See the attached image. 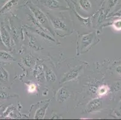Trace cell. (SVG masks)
<instances>
[{"label": "cell", "mask_w": 121, "mask_h": 120, "mask_svg": "<svg viewBox=\"0 0 121 120\" xmlns=\"http://www.w3.org/2000/svg\"><path fill=\"white\" fill-rule=\"evenodd\" d=\"M0 35L3 43L7 48H10V36L3 23L0 24Z\"/></svg>", "instance_id": "obj_1"}, {"label": "cell", "mask_w": 121, "mask_h": 120, "mask_svg": "<svg viewBox=\"0 0 121 120\" xmlns=\"http://www.w3.org/2000/svg\"><path fill=\"white\" fill-rule=\"evenodd\" d=\"M29 7L31 10L32 11L37 21L44 25H47L48 24V20H47V17L39 8H37L36 7H32L31 5H30Z\"/></svg>", "instance_id": "obj_2"}, {"label": "cell", "mask_w": 121, "mask_h": 120, "mask_svg": "<svg viewBox=\"0 0 121 120\" xmlns=\"http://www.w3.org/2000/svg\"><path fill=\"white\" fill-rule=\"evenodd\" d=\"M101 106V101L99 99H95L88 103L86 108V112L87 113H91V112L96 111L99 109Z\"/></svg>", "instance_id": "obj_3"}, {"label": "cell", "mask_w": 121, "mask_h": 120, "mask_svg": "<svg viewBox=\"0 0 121 120\" xmlns=\"http://www.w3.org/2000/svg\"><path fill=\"white\" fill-rule=\"evenodd\" d=\"M70 96V92L65 88H61L57 93V100L59 103L65 102Z\"/></svg>", "instance_id": "obj_4"}, {"label": "cell", "mask_w": 121, "mask_h": 120, "mask_svg": "<svg viewBox=\"0 0 121 120\" xmlns=\"http://www.w3.org/2000/svg\"><path fill=\"white\" fill-rule=\"evenodd\" d=\"M40 2L50 9H57L60 5V3L57 0H41Z\"/></svg>", "instance_id": "obj_5"}, {"label": "cell", "mask_w": 121, "mask_h": 120, "mask_svg": "<svg viewBox=\"0 0 121 120\" xmlns=\"http://www.w3.org/2000/svg\"><path fill=\"white\" fill-rule=\"evenodd\" d=\"M51 22L53 26L56 29L62 31L67 30V26L62 20L59 18L51 19Z\"/></svg>", "instance_id": "obj_6"}, {"label": "cell", "mask_w": 121, "mask_h": 120, "mask_svg": "<svg viewBox=\"0 0 121 120\" xmlns=\"http://www.w3.org/2000/svg\"><path fill=\"white\" fill-rule=\"evenodd\" d=\"M19 0H9L7 3L4 4L0 10V14H4L9 11L11 8L17 4Z\"/></svg>", "instance_id": "obj_7"}, {"label": "cell", "mask_w": 121, "mask_h": 120, "mask_svg": "<svg viewBox=\"0 0 121 120\" xmlns=\"http://www.w3.org/2000/svg\"><path fill=\"white\" fill-rule=\"evenodd\" d=\"M48 106H49V103H47L41 108L37 110L35 114V119H43L46 114V111L48 108Z\"/></svg>", "instance_id": "obj_8"}, {"label": "cell", "mask_w": 121, "mask_h": 120, "mask_svg": "<svg viewBox=\"0 0 121 120\" xmlns=\"http://www.w3.org/2000/svg\"><path fill=\"white\" fill-rule=\"evenodd\" d=\"M9 73L0 64V83H5L9 81Z\"/></svg>", "instance_id": "obj_9"}, {"label": "cell", "mask_w": 121, "mask_h": 120, "mask_svg": "<svg viewBox=\"0 0 121 120\" xmlns=\"http://www.w3.org/2000/svg\"><path fill=\"white\" fill-rule=\"evenodd\" d=\"M0 60L2 61H14L13 57L10 54L4 50H0Z\"/></svg>", "instance_id": "obj_10"}, {"label": "cell", "mask_w": 121, "mask_h": 120, "mask_svg": "<svg viewBox=\"0 0 121 120\" xmlns=\"http://www.w3.org/2000/svg\"><path fill=\"white\" fill-rule=\"evenodd\" d=\"M79 4L82 9L85 11H88L91 8V3L89 0H79Z\"/></svg>", "instance_id": "obj_11"}, {"label": "cell", "mask_w": 121, "mask_h": 120, "mask_svg": "<svg viewBox=\"0 0 121 120\" xmlns=\"http://www.w3.org/2000/svg\"><path fill=\"white\" fill-rule=\"evenodd\" d=\"M78 71H76V70H73V71H70L66 74L65 78H64L63 81H70V80H72L73 78H76V77L78 76Z\"/></svg>", "instance_id": "obj_12"}, {"label": "cell", "mask_w": 121, "mask_h": 120, "mask_svg": "<svg viewBox=\"0 0 121 120\" xmlns=\"http://www.w3.org/2000/svg\"><path fill=\"white\" fill-rule=\"evenodd\" d=\"M45 75L48 81H52V82H54L56 81V75L52 71H47L46 72Z\"/></svg>", "instance_id": "obj_13"}, {"label": "cell", "mask_w": 121, "mask_h": 120, "mask_svg": "<svg viewBox=\"0 0 121 120\" xmlns=\"http://www.w3.org/2000/svg\"><path fill=\"white\" fill-rule=\"evenodd\" d=\"M36 74H35V76L37 78V79H38V80H40L43 78V71H42V68L41 66H39L37 69H36Z\"/></svg>", "instance_id": "obj_14"}, {"label": "cell", "mask_w": 121, "mask_h": 120, "mask_svg": "<svg viewBox=\"0 0 121 120\" xmlns=\"http://www.w3.org/2000/svg\"><path fill=\"white\" fill-rule=\"evenodd\" d=\"M107 87L105 86H103L101 87L98 90V94L100 95H103L104 94H105L107 93Z\"/></svg>", "instance_id": "obj_15"}, {"label": "cell", "mask_w": 121, "mask_h": 120, "mask_svg": "<svg viewBox=\"0 0 121 120\" xmlns=\"http://www.w3.org/2000/svg\"><path fill=\"white\" fill-rule=\"evenodd\" d=\"M7 97V94L5 91L0 90V99H5Z\"/></svg>", "instance_id": "obj_16"}, {"label": "cell", "mask_w": 121, "mask_h": 120, "mask_svg": "<svg viewBox=\"0 0 121 120\" xmlns=\"http://www.w3.org/2000/svg\"><path fill=\"white\" fill-rule=\"evenodd\" d=\"M36 87L35 84H31L28 87V92H33L36 91Z\"/></svg>", "instance_id": "obj_17"}, {"label": "cell", "mask_w": 121, "mask_h": 120, "mask_svg": "<svg viewBox=\"0 0 121 120\" xmlns=\"http://www.w3.org/2000/svg\"><path fill=\"white\" fill-rule=\"evenodd\" d=\"M1 43H3V42H2V41H1V35H0V45H1Z\"/></svg>", "instance_id": "obj_18"}]
</instances>
